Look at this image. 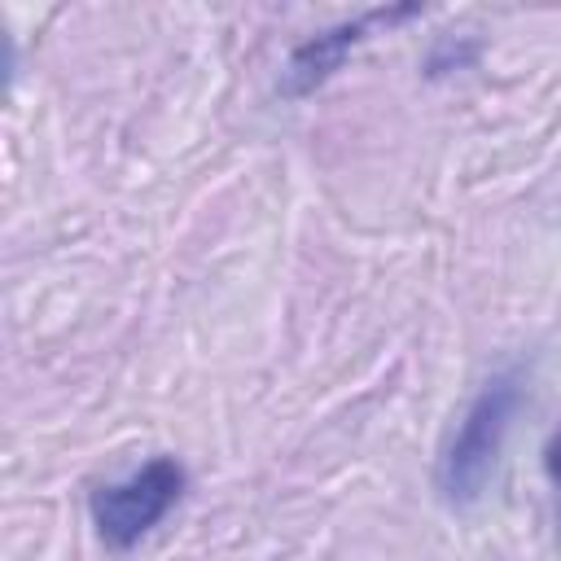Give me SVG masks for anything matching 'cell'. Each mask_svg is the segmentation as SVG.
I'll list each match as a JSON object with an SVG mask.
<instances>
[{
	"label": "cell",
	"mask_w": 561,
	"mask_h": 561,
	"mask_svg": "<svg viewBox=\"0 0 561 561\" xmlns=\"http://www.w3.org/2000/svg\"><path fill=\"white\" fill-rule=\"evenodd\" d=\"M526 399V381L517 368L508 373H495L478 394L473 403L465 408V416L456 421L443 456H438V491L451 508H465L473 500H482L495 465H500V451H504V438L513 430V416Z\"/></svg>",
	"instance_id": "cell-1"
},
{
	"label": "cell",
	"mask_w": 561,
	"mask_h": 561,
	"mask_svg": "<svg viewBox=\"0 0 561 561\" xmlns=\"http://www.w3.org/2000/svg\"><path fill=\"white\" fill-rule=\"evenodd\" d=\"M180 491H184V469L171 456H153L123 482L101 486L92 495V526H96L101 543L114 552L136 548L175 508Z\"/></svg>",
	"instance_id": "cell-2"
},
{
	"label": "cell",
	"mask_w": 561,
	"mask_h": 561,
	"mask_svg": "<svg viewBox=\"0 0 561 561\" xmlns=\"http://www.w3.org/2000/svg\"><path fill=\"white\" fill-rule=\"evenodd\" d=\"M412 13H416V9H373V13L355 18V22H342V26L324 31V35H316V39H307L302 48H294V57H289V66H285V75H280V92H285V96H307L311 88H320V83L346 61V53H351L373 26H390V22H403V18H412Z\"/></svg>",
	"instance_id": "cell-3"
},
{
	"label": "cell",
	"mask_w": 561,
	"mask_h": 561,
	"mask_svg": "<svg viewBox=\"0 0 561 561\" xmlns=\"http://www.w3.org/2000/svg\"><path fill=\"white\" fill-rule=\"evenodd\" d=\"M543 469H548V482H552V495H557V539H561V434L548 443Z\"/></svg>",
	"instance_id": "cell-4"
}]
</instances>
